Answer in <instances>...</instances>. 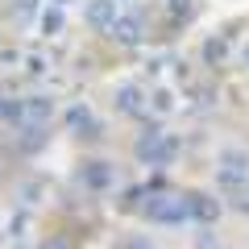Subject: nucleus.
I'll list each match as a JSON object with an SVG mask.
<instances>
[{
	"label": "nucleus",
	"instance_id": "nucleus-1",
	"mask_svg": "<svg viewBox=\"0 0 249 249\" xmlns=\"http://www.w3.org/2000/svg\"><path fill=\"white\" fill-rule=\"evenodd\" d=\"M142 220L158 224V229H175V224H191V204H187V191H154L150 204L142 208Z\"/></svg>",
	"mask_w": 249,
	"mask_h": 249
},
{
	"label": "nucleus",
	"instance_id": "nucleus-2",
	"mask_svg": "<svg viewBox=\"0 0 249 249\" xmlns=\"http://www.w3.org/2000/svg\"><path fill=\"white\" fill-rule=\"evenodd\" d=\"M133 158L142 162V166H154V170H162V166H170V162L178 158V142L166 133V129L150 124V129H145V133L133 142Z\"/></svg>",
	"mask_w": 249,
	"mask_h": 249
},
{
	"label": "nucleus",
	"instance_id": "nucleus-3",
	"mask_svg": "<svg viewBox=\"0 0 249 249\" xmlns=\"http://www.w3.org/2000/svg\"><path fill=\"white\" fill-rule=\"evenodd\" d=\"M187 204H191V224H199V229H212L224 216V204L212 191H187Z\"/></svg>",
	"mask_w": 249,
	"mask_h": 249
},
{
	"label": "nucleus",
	"instance_id": "nucleus-4",
	"mask_svg": "<svg viewBox=\"0 0 249 249\" xmlns=\"http://www.w3.org/2000/svg\"><path fill=\"white\" fill-rule=\"evenodd\" d=\"M116 112H121V116H133V121L150 116V100H145V91L137 88V83H124V88H116Z\"/></svg>",
	"mask_w": 249,
	"mask_h": 249
},
{
	"label": "nucleus",
	"instance_id": "nucleus-5",
	"mask_svg": "<svg viewBox=\"0 0 249 249\" xmlns=\"http://www.w3.org/2000/svg\"><path fill=\"white\" fill-rule=\"evenodd\" d=\"M116 17H121V13H116V0H88V9H83V21H88L96 34H108Z\"/></svg>",
	"mask_w": 249,
	"mask_h": 249
},
{
	"label": "nucleus",
	"instance_id": "nucleus-6",
	"mask_svg": "<svg viewBox=\"0 0 249 249\" xmlns=\"http://www.w3.org/2000/svg\"><path fill=\"white\" fill-rule=\"evenodd\" d=\"M79 178H83V187L88 191H108V187L116 183V170H112V162H83V170H79Z\"/></svg>",
	"mask_w": 249,
	"mask_h": 249
},
{
	"label": "nucleus",
	"instance_id": "nucleus-7",
	"mask_svg": "<svg viewBox=\"0 0 249 249\" xmlns=\"http://www.w3.org/2000/svg\"><path fill=\"white\" fill-rule=\"evenodd\" d=\"M108 37H112L116 46H142V21L129 17V13H121V17L112 21V29H108Z\"/></svg>",
	"mask_w": 249,
	"mask_h": 249
},
{
	"label": "nucleus",
	"instance_id": "nucleus-8",
	"mask_svg": "<svg viewBox=\"0 0 249 249\" xmlns=\"http://www.w3.org/2000/svg\"><path fill=\"white\" fill-rule=\"evenodd\" d=\"M25 104V124H50V116H54V100L50 96H29V100H21Z\"/></svg>",
	"mask_w": 249,
	"mask_h": 249
},
{
	"label": "nucleus",
	"instance_id": "nucleus-9",
	"mask_svg": "<svg viewBox=\"0 0 249 249\" xmlns=\"http://www.w3.org/2000/svg\"><path fill=\"white\" fill-rule=\"evenodd\" d=\"M67 124H71L75 133H83V137H96L100 133V124L91 121V108L88 104H71V108H67Z\"/></svg>",
	"mask_w": 249,
	"mask_h": 249
},
{
	"label": "nucleus",
	"instance_id": "nucleus-10",
	"mask_svg": "<svg viewBox=\"0 0 249 249\" xmlns=\"http://www.w3.org/2000/svg\"><path fill=\"white\" fill-rule=\"evenodd\" d=\"M224 54H229V37H208L204 42V62L208 67H220Z\"/></svg>",
	"mask_w": 249,
	"mask_h": 249
},
{
	"label": "nucleus",
	"instance_id": "nucleus-11",
	"mask_svg": "<svg viewBox=\"0 0 249 249\" xmlns=\"http://www.w3.org/2000/svg\"><path fill=\"white\" fill-rule=\"evenodd\" d=\"M58 29H62V9L54 4V9H46V13H42V34H46V37H54Z\"/></svg>",
	"mask_w": 249,
	"mask_h": 249
},
{
	"label": "nucleus",
	"instance_id": "nucleus-12",
	"mask_svg": "<svg viewBox=\"0 0 249 249\" xmlns=\"http://www.w3.org/2000/svg\"><path fill=\"white\" fill-rule=\"evenodd\" d=\"M116 249H158V245H154V237H150V232H133V237L116 241Z\"/></svg>",
	"mask_w": 249,
	"mask_h": 249
},
{
	"label": "nucleus",
	"instance_id": "nucleus-13",
	"mask_svg": "<svg viewBox=\"0 0 249 249\" xmlns=\"http://www.w3.org/2000/svg\"><path fill=\"white\" fill-rule=\"evenodd\" d=\"M196 249H229V245H224L216 232H199V237H196Z\"/></svg>",
	"mask_w": 249,
	"mask_h": 249
},
{
	"label": "nucleus",
	"instance_id": "nucleus-14",
	"mask_svg": "<svg viewBox=\"0 0 249 249\" xmlns=\"http://www.w3.org/2000/svg\"><path fill=\"white\" fill-rule=\"evenodd\" d=\"M166 9L175 21H183V17H191V0H166Z\"/></svg>",
	"mask_w": 249,
	"mask_h": 249
},
{
	"label": "nucleus",
	"instance_id": "nucleus-15",
	"mask_svg": "<svg viewBox=\"0 0 249 249\" xmlns=\"http://www.w3.org/2000/svg\"><path fill=\"white\" fill-rule=\"evenodd\" d=\"M34 9H37V0H17V4H13V17H34Z\"/></svg>",
	"mask_w": 249,
	"mask_h": 249
},
{
	"label": "nucleus",
	"instance_id": "nucleus-16",
	"mask_svg": "<svg viewBox=\"0 0 249 249\" xmlns=\"http://www.w3.org/2000/svg\"><path fill=\"white\" fill-rule=\"evenodd\" d=\"M154 112H170V91H158L154 96Z\"/></svg>",
	"mask_w": 249,
	"mask_h": 249
},
{
	"label": "nucleus",
	"instance_id": "nucleus-17",
	"mask_svg": "<svg viewBox=\"0 0 249 249\" xmlns=\"http://www.w3.org/2000/svg\"><path fill=\"white\" fill-rule=\"evenodd\" d=\"M46 249H71V245H62V241H50V245H46Z\"/></svg>",
	"mask_w": 249,
	"mask_h": 249
},
{
	"label": "nucleus",
	"instance_id": "nucleus-18",
	"mask_svg": "<svg viewBox=\"0 0 249 249\" xmlns=\"http://www.w3.org/2000/svg\"><path fill=\"white\" fill-rule=\"evenodd\" d=\"M241 62H245V67H249V46H245V50H241Z\"/></svg>",
	"mask_w": 249,
	"mask_h": 249
},
{
	"label": "nucleus",
	"instance_id": "nucleus-19",
	"mask_svg": "<svg viewBox=\"0 0 249 249\" xmlns=\"http://www.w3.org/2000/svg\"><path fill=\"white\" fill-rule=\"evenodd\" d=\"M54 4H58V9H62V4H67V0H54Z\"/></svg>",
	"mask_w": 249,
	"mask_h": 249
}]
</instances>
